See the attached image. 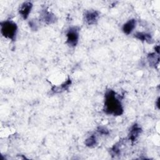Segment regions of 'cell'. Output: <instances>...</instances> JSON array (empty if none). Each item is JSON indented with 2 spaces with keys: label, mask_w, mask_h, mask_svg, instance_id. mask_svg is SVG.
Instances as JSON below:
<instances>
[{
  "label": "cell",
  "mask_w": 160,
  "mask_h": 160,
  "mask_svg": "<svg viewBox=\"0 0 160 160\" xmlns=\"http://www.w3.org/2000/svg\"><path fill=\"white\" fill-rule=\"evenodd\" d=\"M1 33L6 39L11 41L16 39L18 26L16 22L11 20H6L1 22Z\"/></svg>",
  "instance_id": "2"
},
{
  "label": "cell",
  "mask_w": 160,
  "mask_h": 160,
  "mask_svg": "<svg viewBox=\"0 0 160 160\" xmlns=\"http://www.w3.org/2000/svg\"><path fill=\"white\" fill-rule=\"evenodd\" d=\"M41 19L47 24H51L55 22L56 18L55 15L51 12L49 11L47 9H43L40 14Z\"/></svg>",
  "instance_id": "5"
},
{
  "label": "cell",
  "mask_w": 160,
  "mask_h": 160,
  "mask_svg": "<svg viewBox=\"0 0 160 160\" xmlns=\"http://www.w3.org/2000/svg\"><path fill=\"white\" fill-rule=\"evenodd\" d=\"M148 61L149 62V66L155 68L156 66L158 65L159 62V54H156V52H152L149 54L148 56Z\"/></svg>",
  "instance_id": "11"
},
{
  "label": "cell",
  "mask_w": 160,
  "mask_h": 160,
  "mask_svg": "<svg viewBox=\"0 0 160 160\" xmlns=\"http://www.w3.org/2000/svg\"><path fill=\"white\" fill-rule=\"evenodd\" d=\"M84 144L86 146L89 147V148H92V147H94L95 146H96L97 139H96V136L94 134L91 135L89 138H88L85 140Z\"/></svg>",
  "instance_id": "12"
},
{
  "label": "cell",
  "mask_w": 160,
  "mask_h": 160,
  "mask_svg": "<svg viewBox=\"0 0 160 160\" xmlns=\"http://www.w3.org/2000/svg\"><path fill=\"white\" fill-rule=\"evenodd\" d=\"M99 18V12L98 11L91 9L84 12L83 19L88 25H94L97 23Z\"/></svg>",
  "instance_id": "4"
},
{
  "label": "cell",
  "mask_w": 160,
  "mask_h": 160,
  "mask_svg": "<svg viewBox=\"0 0 160 160\" xmlns=\"http://www.w3.org/2000/svg\"><path fill=\"white\" fill-rule=\"evenodd\" d=\"M134 37L140 41H146V42H148L149 44H151L153 42V39H152V36L150 34L147 33V32H136L134 34Z\"/></svg>",
  "instance_id": "9"
},
{
  "label": "cell",
  "mask_w": 160,
  "mask_h": 160,
  "mask_svg": "<svg viewBox=\"0 0 160 160\" xmlns=\"http://www.w3.org/2000/svg\"><path fill=\"white\" fill-rule=\"evenodd\" d=\"M104 112L107 114L118 116L124 112L123 106L119 96L112 89H108L104 94Z\"/></svg>",
  "instance_id": "1"
},
{
  "label": "cell",
  "mask_w": 160,
  "mask_h": 160,
  "mask_svg": "<svg viewBox=\"0 0 160 160\" xmlns=\"http://www.w3.org/2000/svg\"><path fill=\"white\" fill-rule=\"evenodd\" d=\"M111 152L112 155H114V156L119 155L120 154V144H119V142L115 144L112 147V148L111 149Z\"/></svg>",
  "instance_id": "13"
},
{
  "label": "cell",
  "mask_w": 160,
  "mask_h": 160,
  "mask_svg": "<svg viewBox=\"0 0 160 160\" xmlns=\"http://www.w3.org/2000/svg\"><path fill=\"white\" fill-rule=\"evenodd\" d=\"M156 104H157V106H158V108H159V98L157 99V102H156Z\"/></svg>",
  "instance_id": "16"
},
{
  "label": "cell",
  "mask_w": 160,
  "mask_h": 160,
  "mask_svg": "<svg viewBox=\"0 0 160 160\" xmlns=\"http://www.w3.org/2000/svg\"><path fill=\"white\" fill-rule=\"evenodd\" d=\"M141 132H142L141 128L138 124H133L131 126V128L129 130V140L132 142H135L137 140V139L139 138V136Z\"/></svg>",
  "instance_id": "7"
},
{
  "label": "cell",
  "mask_w": 160,
  "mask_h": 160,
  "mask_svg": "<svg viewBox=\"0 0 160 160\" xmlns=\"http://www.w3.org/2000/svg\"><path fill=\"white\" fill-rule=\"evenodd\" d=\"M136 26V20L134 19H131L128 20L126 22H125L122 28V30L123 32L127 35L130 34Z\"/></svg>",
  "instance_id": "8"
},
{
  "label": "cell",
  "mask_w": 160,
  "mask_h": 160,
  "mask_svg": "<svg viewBox=\"0 0 160 160\" xmlns=\"http://www.w3.org/2000/svg\"><path fill=\"white\" fill-rule=\"evenodd\" d=\"M98 132L101 134H104V135H106V134H109V131L108 129H106V128L104 127H99L98 128Z\"/></svg>",
  "instance_id": "15"
},
{
  "label": "cell",
  "mask_w": 160,
  "mask_h": 160,
  "mask_svg": "<svg viewBox=\"0 0 160 160\" xmlns=\"http://www.w3.org/2000/svg\"><path fill=\"white\" fill-rule=\"evenodd\" d=\"M66 43L70 47H75L79 41V28L78 26L71 27L66 32Z\"/></svg>",
  "instance_id": "3"
},
{
  "label": "cell",
  "mask_w": 160,
  "mask_h": 160,
  "mask_svg": "<svg viewBox=\"0 0 160 160\" xmlns=\"http://www.w3.org/2000/svg\"><path fill=\"white\" fill-rule=\"evenodd\" d=\"M32 8V4L30 1L24 2L20 6L19 12V14L24 19H28L29 14L31 13Z\"/></svg>",
  "instance_id": "6"
},
{
  "label": "cell",
  "mask_w": 160,
  "mask_h": 160,
  "mask_svg": "<svg viewBox=\"0 0 160 160\" xmlns=\"http://www.w3.org/2000/svg\"><path fill=\"white\" fill-rule=\"evenodd\" d=\"M71 80L70 78H69L68 80H66L64 82H63L61 85L58 86H54L51 90L54 93L61 92L62 91L67 90L69 88V87L71 86Z\"/></svg>",
  "instance_id": "10"
},
{
  "label": "cell",
  "mask_w": 160,
  "mask_h": 160,
  "mask_svg": "<svg viewBox=\"0 0 160 160\" xmlns=\"http://www.w3.org/2000/svg\"><path fill=\"white\" fill-rule=\"evenodd\" d=\"M30 28L33 31H36L38 29V24L35 19H32L29 22Z\"/></svg>",
  "instance_id": "14"
}]
</instances>
